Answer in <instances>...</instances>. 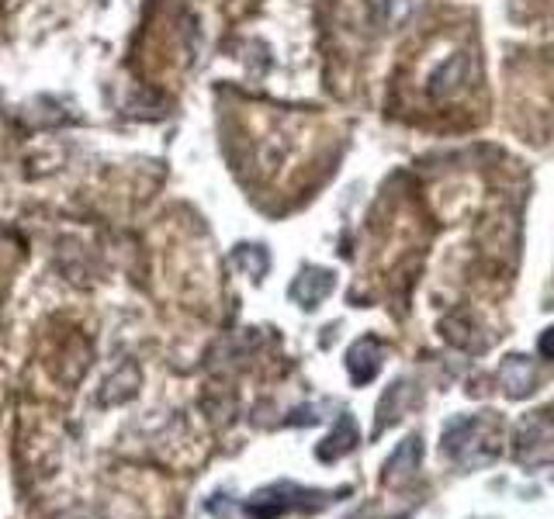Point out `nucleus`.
<instances>
[{"label":"nucleus","mask_w":554,"mask_h":519,"mask_svg":"<svg viewBox=\"0 0 554 519\" xmlns=\"http://www.w3.org/2000/svg\"><path fill=\"white\" fill-rule=\"evenodd\" d=\"M503 450V423L492 412L454 416L440 433V454L458 468H485Z\"/></svg>","instance_id":"obj_1"},{"label":"nucleus","mask_w":554,"mask_h":519,"mask_svg":"<svg viewBox=\"0 0 554 519\" xmlns=\"http://www.w3.org/2000/svg\"><path fill=\"white\" fill-rule=\"evenodd\" d=\"M323 506H329V492L291 485V481H277L271 488H260L243 509L250 519H281L284 513H316Z\"/></svg>","instance_id":"obj_2"},{"label":"nucleus","mask_w":554,"mask_h":519,"mask_svg":"<svg viewBox=\"0 0 554 519\" xmlns=\"http://www.w3.org/2000/svg\"><path fill=\"white\" fill-rule=\"evenodd\" d=\"M419 461H423V440L413 433L392 450V457L385 461V475H381V481H385V485H402V481H409L419 471Z\"/></svg>","instance_id":"obj_3"},{"label":"nucleus","mask_w":554,"mask_h":519,"mask_svg":"<svg viewBox=\"0 0 554 519\" xmlns=\"http://www.w3.org/2000/svg\"><path fill=\"white\" fill-rule=\"evenodd\" d=\"M347 371H350V378H354V385H368V381L378 378V371H381V343L374 340V336H364V340H357L354 346H350Z\"/></svg>","instance_id":"obj_4"},{"label":"nucleus","mask_w":554,"mask_h":519,"mask_svg":"<svg viewBox=\"0 0 554 519\" xmlns=\"http://www.w3.org/2000/svg\"><path fill=\"white\" fill-rule=\"evenodd\" d=\"M357 440H361V433H357L354 416H340L336 419V426H333V433H329L326 440L316 447V457L323 464H333V461H340V457H347L350 450L357 447Z\"/></svg>","instance_id":"obj_5"},{"label":"nucleus","mask_w":554,"mask_h":519,"mask_svg":"<svg viewBox=\"0 0 554 519\" xmlns=\"http://www.w3.org/2000/svg\"><path fill=\"white\" fill-rule=\"evenodd\" d=\"M333 274L329 270H316V267H305L302 277H298L295 284H291V298H295L302 308H316L323 298L333 291Z\"/></svg>","instance_id":"obj_6"},{"label":"nucleus","mask_w":554,"mask_h":519,"mask_svg":"<svg viewBox=\"0 0 554 519\" xmlns=\"http://www.w3.org/2000/svg\"><path fill=\"white\" fill-rule=\"evenodd\" d=\"M499 381L513 398H523L527 391H534V367L527 364V357H506L499 367Z\"/></svg>","instance_id":"obj_7"},{"label":"nucleus","mask_w":554,"mask_h":519,"mask_svg":"<svg viewBox=\"0 0 554 519\" xmlns=\"http://www.w3.org/2000/svg\"><path fill=\"white\" fill-rule=\"evenodd\" d=\"M537 350H541L544 357H554V329H544V333H541V343H537Z\"/></svg>","instance_id":"obj_8"}]
</instances>
